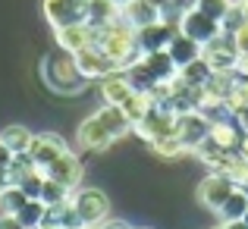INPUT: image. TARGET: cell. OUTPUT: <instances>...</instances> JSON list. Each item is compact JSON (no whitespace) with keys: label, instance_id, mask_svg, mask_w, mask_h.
Wrapping results in <instances>:
<instances>
[{"label":"cell","instance_id":"obj_10","mask_svg":"<svg viewBox=\"0 0 248 229\" xmlns=\"http://www.w3.org/2000/svg\"><path fill=\"white\" fill-rule=\"evenodd\" d=\"M76 63H79V69H82V76L88 78H97V82H101L104 76H110V73H120V69H116V63L110 60L107 54H104L101 47H97V44H88V47H82L79 54H76Z\"/></svg>","mask_w":248,"mask_h":229},{"label":"cell","instance_id":"obj_30","mask_svg":"<svg viewBox=\"0 0 248 229\" xmlns=\"http://www.w3.org/2000/svg\"><path fill=\"white\" fill-rule=\"evenodd\" d=\"M13 157H16V154H13L10 148H6L3 141H0V169H6V167H10V163H13Z\"/></svg>","mask_w":248,"mask_h":229},{"label":"cell","instance_id":"obj_4","mask_svg":"<svg viewBox=\"0 0 248 229\" xmlns=\"http://www.w3.org/2000/svg\"><path fill=\"white\" fill-rule=\"evenodd\" d=\"M176 138L182 141L186 151H195L201 141L211 135V120L201 110H188V113H176Z\"/></svg>","mask_w":248,"mask_h":229},{"label":"cell","instance_id":"obj_34","mask_svg":"<svg viewBox=\"0 0 248 229\" xmlns=\"http://www.w3.org/2000/svg\"><path fill=\"white\" fill-rule=\"evenodd\" d=\"M151 3H154V6H160V10H164V6L170 3V0H151Z\"/></svg>","mask_w":248,"mask_h":229},{"label":"cell","instance_id":"obj_14","mask_svg":"<svg viewBox=\"0 0 248 229\" xmlns=\"http://www.w3.org/2000/svg\"><path fill=\"white\" fill-rule=\"evenodd\" d=\"M113 132H110L107 126H104L101 116H88V120L79 126V145L85 148V151H107L110 145H113Z\"/></svg>","mask_w":248,"mask_h":229},{"label":"cell","instance_id":"obj_8","mask_svg":"<svg viewBox=\"0 0 248 229\" xmlns=\"http://www.w3.org/2000/svg\"><path fill=\"white\" fill-rule=\"evenodd\" d=\"M236 188H239L236 179H230L226 173H217V169H214L207 179H201V185H198V201L207 207V211H220V207H223V201L230 198Z\"/></svg>","mask_w":248,"mask_h":229},{"label":"cell","instance_id":"obj_35","mask_svg":"<svg viewBox=\"0 0 248 229\" xmlns=\"http://www.w3.org/2000/svg\"><path fill=\"white\" fill-rule=\"evenodd\" d=\"M38 229H60V226H54V223H41Z\"/></svg>","mask_w":248,"mask_h":229},{"label":"cell","instance_id":"obj_22","mask_svg":"<svg viewBox=\"0 0 248 229\" xmlns=\"http://www.w3.org/2000/svg\"><path fill=\"white\" fill-rule=\"evenodd\" d=\"M31 138H35V135H31L25 126H6L3 132H0V141H3L13 154H29Z\"/></svg>","mask_w":248,"mask_h":229},{"label":"cell","instance_id":"obj_38","mask_svg":"<svg viewBox=\"0 0 248 229\" xmlns=\"http://www.w3.org/2000/svg\"><path fill=\"white\" fill-rule=\"evenodd\" d=\"M242 220H245V223H248V211H245V217H242Z\"/></svg>","mask_w":248,"mask_h":229},{"label":"cell","instance_id":"obj_29","mask_svg":"<svg viewBox=\"0 0 248 229\" xmlns=\"http://www.w3.org/2000/svg\"><path fill=\"white\" fill-rule=\"evenodd\" d=\"M230 35H232V41H236L239 54H248V19H245L242 25H239V29H232Z\"/></svg>","mask_w":248,"mask_h":229},{"label":"cell","instance_id":"obj_32","mask_svg":"<svg viewBox=\"0 0 248 229\" xmlns=\"http://www.w3.org/2000/svg\"><path fill=\"white\" fill-rule=\"evenodd\" d=\"M226 229H248V223H245V220H230Z\"/></svg>","mask_w":248,"mask_h":229},{"label":"cell","instance_id":"obj_37","mask_svg":"<svg viewBox=\"0 0 248 229\" xmlns=\"http://www.w3.org/2000/svg\"><path fill=\"white\" fill-rule=\"evenodd\" d=\"M214 229H226V223H220V226H214Z\"/></svg>","mask_w":248,"mask_h":229},{"label":"cell","instance_id":"obj_9","mask_svg":"<svg viewBox=\"0 0 248 229\" xmlns=\"http://www.w3.org/2000/svg\"><path fill=\"white\" fill-rule=\"evenodd\" d=\"M44 16L54 29L88 22V0H44Z\"/></svg>","mask_w":248,"mask_h":229},{"label":"cell","instance_id":"obj_2","mask_svg":"<svg viewBox=\"0 0 248 229\" xmlns=\"http://www.w3.org/2000/svg\"><path fill=\"white\" fill-rule=\"evenodd\" d=\"M41 78L57 94H79V91H85V85H88V78L82 76L79 63H76V54H69L63 47L41 60Z\"/></svg>","mask_w":248,"mask_h":229},{"label":"cell","instance_id":"obj_19","mask_svg":"<svg viewBox=\"0 0 248 229\" xmlns=\"http://www.w3.org/2000/svg\"><path fill=\"white\" fill-rule=\"evenodd\" d=\"M120 13H123V6H116L113 0H88V25H94V29L116 22Z\"/></svg>","mask_w":248,"mask_h":229},{"label":"cell","instance_id":"obj_24","mask_svg":"<svg viewBox=\"0 0 248 229\" xmlns=\"http://www.w3.org/2000/svg\"><path fill=\"white\" fill-rule=\"evenodd\" d=\"M211 76H214V69L207 66L204 57H198V60H192L188 66L179 69V78H182L186 85H195V88H204V82H207Z\"/></svg>","mask_w":248,"mask_h":229},{"label":"cell","instance_id":"obj_27","mask_svg":"<svg viewBox=\"0 0 248 229\" xmlns=\"http://www.w3.org/2000/svg\"><path fill=\"white\" fill-rule=\"evenodd\" d=\"M151 148H154V154H160V157H179V154H186V148H182V141L176 138V132L173 135H164V138H157V141H151Z\"/></svg>","mask_w":248,"mask_h":229},{"label":"cell","instance_id":"obj_31","mask_svg":"<svg viewBox=\"0 0 248 229\" xmlns=\"http://www.w3.org/2000/svg\"><path fill=\"white\" fill-rule=\"evenodd\" d=\"M0 229H22V223L13 214H6V217H0Z\"/></svg>","mask_w":248,"mask_h":229},{"label":"cell","instance_id":"obj_13","mask_svg":"<svg viewBox=\"0 0 248 229\" xmlns=\"http://www.w3.org/2000/svg\"><path fill=\"white\" fill-rule=\"evenodd\" d=\"M44 176L54 179V182H60V185H66L69 192H76L79 182H82V160L73 151H66V154H60L47 169H44Z\"/></svg>","mask_w":248,"mask_h":229},{"label":"cell","instance_id":"obj_11","mask_svg":"<svg viewBox=\"0 0 248 229\" xmlns=\"http://www.w3.org/2000/svg\"><path fill=\"white\" fill-rule=\"evenodd\" d=\"M69 148H66V141L60 138L57 132H41V135H35L31 138V145H29V157L38 163L41 169H47L50 163L57 160L60 154H66Z\"/></svg>","mask_w":248,"mask_h":229},{"label":"cell","instance_id":"obj_7","mask_svg":"<svg viewBox=\"0 0 248 229\" xmlns=\"http://www.w3.org/2000/svg\"><path fill=\"white\" fill-rule=\"evenodd\" d=\"M179 31L188 35V38H195V41L204 47V44H211L214 38L223 35V22H217L214 16H207V13H201L198 6H195V10H188L186 16L179 19Z\"/></svg>","mask_w":248,"mask_h":229},{"label":"cell","instance_id":"obj_18","mask_svg":"<svg viewBox=\"0 0 248 229\" xmlns=\"http://www.w3.org/2000/svg\"><path fill=\"white\" fill-rule=\"evenodd\" d=\"M132 91H135V88L129 85V78H126V73H123V69L101 78V94H104V101H107V104H116V107H120V104L126 101Z\"/></svg>","mask_w":248,"mask_h":229},{"label":"cell","instance_id":"obj_28","mask_svg":"<svg viewBox=\"0 0 248 229\" xmlns=\"http://www.w3.org/2000/svg\"><path fill=\"white\" fill-rule=\"evenodd\" d=\"M232 3H236V0H198V10L207 13V16H214L217 22H223V19L230 16Z\"/></svg>","mask_w":248,"mask_h":229},{"label":"cell","instance_id":"obj_12","mask_svg":"<svg viewBox=\"0 0 248 229\" xmlns=\"http://www.w3.org/2000/svg\"><path fill=\"white\" fill-rule=\"evenodd\" d=\"M179 31V25L173 22H154V25H145V29H135V41H139L141 54H154V50H167L170 47V38Z\"/></svg>","mask_w":248,"mask_h":229},{"label":"cell","instance_id":"obj_6","mask_svg":"<svg viewBox=\"0 0 248 229\" xmlns=\"http://www.w3.org/2000/svg\"><path fill=\"white\" fill-rule=\"evenodd\" d=\"M173 129H176V113L170 107H164V104H154V107L135 122V132H139L148 145L164 138V135H173Z\"/></svg>","mask_w":248,"mask_h":229},{"label":"cell","instance_id":"obj_40","mask_svg":"<svg viewBox=\"0 0 248 229\" xmlns=\"http://www.w3.org/2000/svg\"><path fill=\"white\" fill-rule=\"evenodd\" d=\"M91 229H101V226H91Z\"/></svg>","mask_w":248,"mask_h":229},{"label":"cell","instance_id":"obj_33","mask_svg":"<svg viewBox=\"0 0 248 229\" xmlns=\"http://www.w3.org/2000/svg\"><path fill=\"white\" fill-rule=\"evenodd\" d=\"M6 185H10V179H6V169H0V192H3Z\"/></svg>","mask_w":248,"mask_h":229},{"label":"cell","instance_id":"obj_3","mask_svg":"<svg viewBox=\"0 0 248 229\" xmlns=\"http://www.w3.org/2000/svg\"><path fill=\"white\" fill-rule=\"evenodd\" d=\"M73 207H76V214H79L85 229L101 226L104 220L110 217V201L101 188H79V192L73 195Z\"/></svg>","mask_w":248,"mask_h":229},{"label":"cell","instance_id":"obj_26","mask_svg":"<svg viewBox=\"0 0 248 229\" xmlns=\"http://www.w3.org/2000/svg\"><path fill=\"white\" fill-rule=\"evenodd\" d=\"M25 201H29V195H25L19 185H6L3 192H0V204H3V211H6V214H16L19 207L25 204Z\"/></svg>","mask_w":248,"mask_h":229},{"label":"cell","instance_id":"obj_15","mask_svg":"<svg viewBox=\"0 0 248 229\" xmlns=\"http://www.w3.org/2000/svg\"><path fill=\"white\" fill-rule=\"evenodd\" d=\"M54 31H57V44H60L63 50H69V54H79L82 47L94 44V38H97V29L88 25V22L63 25V29H54Z\"/></svg>","mask_w":248,"mask_h":229},{"label":"cell","instance_id":"obj_36","mask_svg":"<svg viewBox=\"0 0 248 229\" xmlns=\"http://www.w3.org/2000/svg\"><path fill=\"white\" fill-rule=\"evenodd\" d=\"M113 3H116V6H126V3H132V0H113Z\"/></svg>","mask_w":248,"mask_h":229},{"label":"cell","instance_id":"obj_39","mask_svg":"<svg viewBox=\"0 0 248 229\" xmlns=\"http://www.w3.org/2000/svg\"><path fill=\"white\" fill-rule=\"evenodd\" d=\"M73 229H85V226H73Z\"/></svg>","mask_w":248,"mask_h":229},{"label":"cell","instance_id":"obj_20","mask_svg":"<svg viewBox=\"0 0 248 229\" xmlns=\"http://www.w3.org/2000/svg\"><path fill=\"white\" fill-rule=\"evenodd\" d=\"M44 214H47V204H44L41 198H29L16 214H13V217L22 223V229H38L44 223Z\"/></svg>","mask_w":248,"mask_h":229},{"label":"cell","instance_id":"obj_23","mask_svg":"<svg viewBox=\"0 0 248 229\" xmlns=\"http://www.w3.org/2000/svg\"><path fill=\"white\" fill-rule=\"evenodd\" d=\"M245 211H248V195H245V188L239 185L236 192L223 201V207H220L217 214H220V220H223V223H230V220H242Z\"/></svg>","mask_w":248,"mask_h":229},{"label":"cell","instance_id":"obj_5","mask_svg":"<svg viewBox=\"0 0 248 229\" xmlns=\"http://www.w3.org/2000/svg\"><path fill=\"white\" fill-rule=\"evenodd\" d=\"M201 57L207 60V66L214 73H236V63H239V47L232 41L230 31H223L220 38H214L211 44L201 47Z\"/></svg>","mask_w":248,"mask_h":229},{"label":"cell","instance_id":"obj_21","mask_svg":"<svg viewBox=\"0 0 248 229\" xmlns=\"http://www.w3.org/2000/svg\"><path fill=\"white\" fill-rule=\"evenodd\" d=\"M120 107H123V113H126L129 120H132V129H135V122H139L141 116H145L148 110L154 107V97L148 94V91H132V94H129L126 101L120 104Z\"/></svg>","mask_w":248,"mask_h":229},{"label":"cell","instance_id":"obj_16","mask_svg":"<svg viewBox=\"0 0 248 229\" xmlns=\"http://www.w3.org/2000/svg\"><path fill=\"white\" fill-rule=\"evenodd\" d=\"M123 19H126L132 29H145V25H154L164 19V10L154 6L151 0H132V3L123 6Z\"/></svg>","mask_w":248,"mask_h":229},{"label":"cell","instance_id":"obj_1","mask_svg":"<svg viewBox=\"0 0 248 229\" xmlns=\"http://www.w3.org/2000/svg\"><path fill=\"white\" fill-rule=\"evenodd\" d=\"M94 44L116 63V69H129L132 63L141 60V47H139V41H135V29L123 19V13H120L116 22L97 29Z\"/></svg>","mask_w":248,"mask_h":229},{"label":"cell","instance_id":"obj_17","mask_svg":"<svg viewBox=\"0 0 248 229\" xmlns=\"http://www.w3.org/2000/svg\"><path fill=\"white\" fill-rule=\"evenodd\" d=\"M167 54H170V60L176 63V69H182V66H188L192 60H198V57H201V44L195 41V38H188V35H182V31H176V35L170 38Z\"/></svg>","mask_w":248,"mask_h":229},{"label":"cell","instance_id":"obj_25","mask_svg":"<svg viewBox=\"0 0 248 229\" xmlns=\"http://www.w3.org/2000/svg\"><path fill=\"white\" fill-rule=\"evenodd\" d=\"M69 195H73V192H69L66 185H60V182H54V179H47V176H44V185H41V201H44L47 207H50V204H60V201H66Z\"/></svg>","mask_w":248,"mask_h":229}]
</instances>
